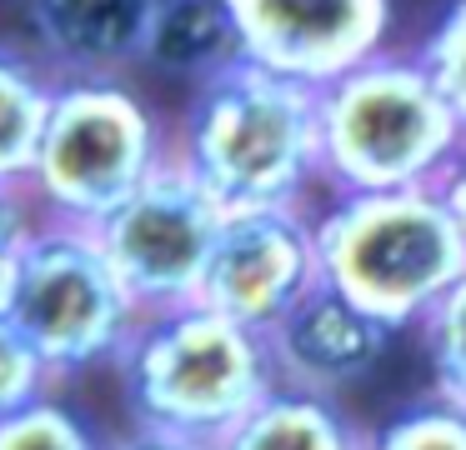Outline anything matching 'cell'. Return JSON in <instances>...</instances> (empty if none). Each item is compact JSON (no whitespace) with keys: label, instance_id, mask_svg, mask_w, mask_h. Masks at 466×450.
Returning a JSON list of instances; mask_svg holds the SVG:
<instances>
[{"label":"cell","instance_id":"9a60e30c","mask_svg":"<svg viewBox=\"0 0 466 450\" xmlns=\"http://www.w3.org/2000/svg\"><path fill=\"white\" fill-rule=\"evenodd\" d=\"M366 450H466V405L431 390L366 430Z\"/></svg>","mask_w":466,"mask_h":450},{"label":"cell","instance_id":"d6986e66","mask_svg":"<svg viewBox=\"0 0 466 450\" xmlns=\"http://www.w3.org/2000/svg\"><path fill=\"white\" fill-rule=\"evenodd\" d=\"M51 370L35 355V345L15 330L11 315H0V420L15 415L21 405L51 395Z\"/></svg>","mask_w":466,"mask_h":450},{"label":"cell","instance_id":"603a6c76","mask_svg":"<svg viewBox=\"0 0 466 450\" xmlns=\"http://www.w3.org/2000/svg\"><path fill=\"white\" fill-rule=\"evenodd\" d=\"M441 200L451 205L456 225H461V235H466V150L456 155V165L446 170V180H441Z\"/></svg>","mask_w":466,"mask_h":450},{"label":"cell","instance_id":"7a4b0ae2","mask_svg":"<svg viewBox=\"0 0 466 450\" xmlns=\"http://www.w3.org/2000/svg\"><path fill=\"white\" fill-rule=\"evenodd\" d=\"M321 180L331 195L361 190H431L466 150V125L416 60L381 50L316 90Z\"/></svg>","mask_w":466,"mask_h":450},{"label":"cell","instance_id":"4fadbf2b","mask_svg":"<svg viewBox=\"0 0 466 450\" xmlns=\"http://www.w3.org/2000/svg\"><path fill=\"white\" fill-rule=\"evenodd\" d=\"M141 60L171 70V75H221L226 65L241 60L231 0H156Z\"/></svg>","mask_w":466,"mask_h":450},{"label":"cell","instance_id":"277c9868","mask_svg":"<svg viewBox=\"0 0 466 450\" xmlns=\"http://www.w3.org/2000/svg\"><path fill=\"white\" fill-rule=\"evenodd\" d=\"M116 370L136 430H166L206 445H216L281 385L266 335L206 305L141 315L116 355Z\"/></svg>","mask_w":466,"mask_h":450},{"label":"cell","instance_id":"2e32d148","mask_svg":"<svg viewBox=\"0 0 466 450\" xmlns=\"http://www.w3.org/2000/svg\"><path fill=\"white\" fill-rule=\"evenodd\" d=\"M421 345L436 375V395L466 405V275L421 315Z\"/></svg>","mask_w":466,"mask_h":450},{"label":"cell","instance_id":"30bf717a","mask_svg":"<svg viewBox=\"0 0 466 450\" xmlns=\"http://www.w3.org/2000/svg\"><path fill=\"white\" fill-rule=\"evenodd\" d=\"M396 330L336 295L331 285H316L281 325L266 335L271 365L281 385H301L316 395H341L346 385L366 380L386 360Z\"/></svg>","mask_w":466,"mask_h":450},{"label":"cell","instance_id":"7402d4cb","mask_svg":"<svg viewBox=\"0 0 466 450\" xmlns=\"http://www.w3.org/2000/svg\"><path fill=\"white\" fill-rule=\"evenodd\" d=\"M15 285H21V240H5L0 245V315H11Z\"/></svg>","mask_w":466,"mask_h":450},{"label":"cell","instance_id":"5bb4252c","mask_svg":"<svg viewBox=\"0 0 466 450\" xmlns=\"http://www.w3.org/2000/svg\"><path fill=\"white\" fill-rule=\"evenodd\" d=\"M51 80L21 55L0 50V185H25L51 115Z\"/></svg>","mask_w":466,"mask_h":450},{"label":"cell","instance_id":"3957f363","mask_svg":"<svg viewBox=\"0 0 466 450\" xmlns=\"http://www.w3.org/2000/svg\"><path fill=\"white\" fill-rule=\"evenodd\" d=\"M321 285L381 325L406 330L466 275V235L441 185L331 195L311 215Z\"/></svg>","mask_w":466,"mask_h":450},{"label":"cell","instance_id":"9c48e42d","mask_svg":"<svg viewBox=\"0 0 466 450\" xmlns=\"http://www.w3.org/2000/svg\"><path fill=\"white\" fill-rule=\"evenodd\" d=\"M231 15L241 60L321 90L386 50L391 0H231Z\"/></svg>","mask_w":466,"mask_h":450},{"label":"cell","instance_id":"44dd1931","mask_svg":"<svg viewBox=\"0 0 466 450\" xmlns=\"http://www.w3.org/2000/svg\"><path fill=\"white\" fill-rule=\"evenodd\" d=\"M25 230H31V220H25V205H21V185H0V245L21 240Z\"/></svg>","mask_w":466,"mask_h":450},{"label":"cell","instance_id":"e0dca14e","mask_svg":"<svg viewBox=\"0 0 466 450\" xmlns=\"http://www.w3.org/2000/svg\"><path fill=\"white\" fill-rule=\"evenodd\" d=\"M0 450H106L91 420H81L71 405L41 395L0 420Z\"/></svg>","mask_w":466,"mask_h":450},{"label":"cell","instance_id":"ffe728a7","mask_svg":"<svg viewBox=\"0 0 466 450\" xmlns=\"http://www.w3.org/2000/svg\"><path fill=\"white\" fill-rule=\"evenodd\" d=\"M111 450H216L206 440H186V435H166V430H131L121 445Z\"/></svg>","mask_w":466,"mask_h":450},{"label":"cell","instance_id":"ba28073f","mask_svg":"<svg viewBox=\"0 0 466 450\" xmlns=\"http://www.w3.org/2000/svg\"><path fill=\"white\" fill-rule=\"evenodd\" d=\"M316 285H321V255H316L311 210H236L216 235L196 305L256 335H271Z\"/></svg>","mask_w":466,"mask_h":450},{"label":"cell","instance_id":"ac0fdd59","mask_svg":"<svg viewBox=\"0 0 466 450\" xmlns=\"http://www.w3.org/2000/svg\"><path fill=\"white\" fill-rule=\"evenodd\" d=\"M416 60L431 70V80L441 85V95L451 100V110L466 125V0H451L436 15V25L416 45Z\"/></svg>","mask_w":466,"mask_h":450},{"label":"cell","instance_id":"52a82bcc","mask_svg":"<svg viewBox=\"0 0 466 450\" xmlns=\"http://www.w3.org/2000/svg\"><path fill=\"white\" fill-rule=\"evenodd\" d=\"M221 225L226 210L171 155L116 215L96 225V240L141 315H156V310L196 305Z\"/></svg>","mask_w":466,"mask_h":450},{"label":"cell","instance_id":"7c38bea8","mask_svg":"<svg viewBox=\"0 0 466 450\" xmlns=\"http://www.w3.org/2000/svg\"><path fill=\"white\" fill-rule=\"evenodd\" d=\"M216 450H366V430L336 395L276 385L246 420H236Z\"/></svg>","mask_w":466,"mask_h":450},{"label":"cell","instance_id":"8992f818","mask_svg":"<svg viewBox=\"0 0 466 450\" xmlns=\"http://www.w3.org/2000/svg\"><path fill=\"white\" fill-rule=\"evenodd\" d=\"M11 320L51 375H71L121 355L131 330L141 325V305L106 260L96 230L51 220L21 235V285Z\"/></svg>","mask_w":466,"mask_h":450},{"label":"cell","instance_id":"6da1fadb","mask_svg":"<svg viewBox=\"0 0 466 450\" xmlns=\"http://www.w3.org/2000/svg\"><path fill=\"white\" fill-rule=\"evenodd\" d=\"M171 155L226 215L301 205L321 180L316 90L236 60L196 85Z\"/></svg>","mask_w":466,"mask_h":450},{"label":"cell","instance_id":"5b68a950","mask_svg":"<svg viewBox=\"0 0 466 450\" xmlns=\"http://www.w3.org/2000/svg\"><path fill=\"white\" fill-rule=\"evenodd\" d=\"M171 160L161 115L111 75H76L51 90V115L25 185L51 220L96 230Z\"/></svg>","mask_w":466,"mask_h":450},{"label":"cell","instance_id":"8fae6325","mask_svg":"<svg viewBox=\"0 0 466 450\" xmlns=\"http://www.w3.org/2000/svg\"><path fill=\"white\" fill-rule=\"evenodd\" d=\"M46 50L86 75L141 60L156 0H31Z\"/></svg>","mask_w":466,"mask_h":450}]
</instances>
